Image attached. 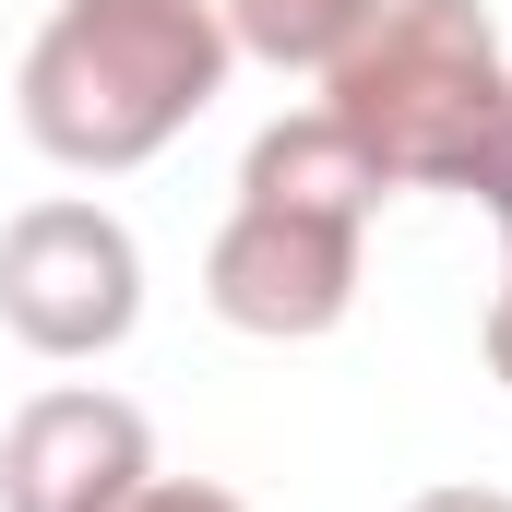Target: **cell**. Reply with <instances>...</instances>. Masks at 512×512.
I'll list each match as a JSON object with an SVG mask.
<instances>
[{
  "label": "cell",
  "instance_id": "6da1fadb",
  "mask_svg": "<svg viewBox=\"0 0 512 512\" xmlns=\"http://www.w3.org/2000/svg\"><path fill=\"white\" fill-rule=\"evenodd\" d=\"M239 72V36L215 0H60L12 72V120L48 167L120 179L155 167Z\"/></svg>",
  "mask_w": 512,
  "mask_h": 512
},
{
  "label": "cell",
  "instance_id": "7a4b0ae2",
  "mask_svg": "<svg viewBox=\"0 0 512 512\" xmlns=\"http://www.w3.org/2000/svg\"><path fill=\"white\" fill-rule=\"evenodd\" d=\"M322 120L382 167V191H453L512 227V36L489 0H393L322 72Z\"/></svg>",
  "mask_w": 512,
  "mask_h": 512
},
{
  "label": "cell",
  "instance_id": "3957f363",
  "mask_svg": "<svg viewBox=\"0 0 512 512\" xmlns=\"http://www.w3.org/2000/svg\"><path fill=\"white\" fill-rule=\"evenodd\" d=\"M382 167L322 120L251 131L239 155V203L203 251V310L251 346H322L346 310H358V274H370V215H382Z\"/></svg>",
  "mask_w": 512,
  "mask_h": 512
},
{
  "label": "cell",
  "instance_id": "277c9868",
  "mask_svg": "<svg viewBox=\"0 0 512 512\" xmlns=\"http://www.w3.org/2000/svg\"><path fill=\"white\" fill-rule=\"evenodd\" d=\"M0 334L24 358H120L143 334V239L108 203L48 191L0 227Z\"/></svg>",
  "mask_w": 512,
  "mask_h": 512
},
{
  "label": "cell",
  "instance_id": "5b68a950",
  "mask_svg": "<svg viewBox=\"0 0 512 512\" xmlns=\"http://www.w3.org/2000/svg\"><path fill=\"white\" fill-rule=\"evenodd\" d=\"M155 477V417L108 382H48L0 429V512H131Z\"/></svg>",
  "mask_w": 512,
  "mask_h": 512
},
{
  "label": "cell",
  "instance_id": "8992f818",
  "mask_svg": "<svg viewBox=\"0 0 512 512\" xmlns=\"http://www.w3.org/2000/svg\"><path fill=\"white\" fill-rule=\"evenodd\" d=\"M215 12H227L239 60H274V72H310V84H322L393 0H215Z\"/></svg>",
  "mask_w": 512,
  "mask_h": 512
},
{
  "label": "cell",
  "instance_id": "52a82bcc",
  "mask_svg": "<svg viewBox=\"0 0 512 512\" xmlns=\"http://www.w3.org/2000/svg\"><path fill=\"white\" fill-rule=\"evenodd\" d=\"M131 512H251L239 489H215V477H143V501Z\"/></svg>",
  "mask_w": 512,
  "mask_h": 512
},
{
  "label": "cell",
  "instance_id": "ba28073f",
  "mask_svg": "<svg viewBox=\"0 0 512 512\" xmlns=\"http://www.w3.org/2000/svg\"><path fill=\"white\" fill-rule=\"evenodd\" d=\"M489 382L512 393V251H501V286H489Z\"/></svg>",
  "mask_w": 512,
  "mask_h": 512
},
{
  "label": "cell",
  "instance_id": "9c48e42d",
  "mask_svg": "<svg viewBox=\"0 0 512 512\" xmlns=\"http://www.w3.org/2000/svg\"><path fill=\"white\" fill-rule=\"evenodd\" d=\"M405 512H512V489H417Z\"/></svg>",
  "mask_w": 512,
  "mask_h": 512
}]
</instances>
